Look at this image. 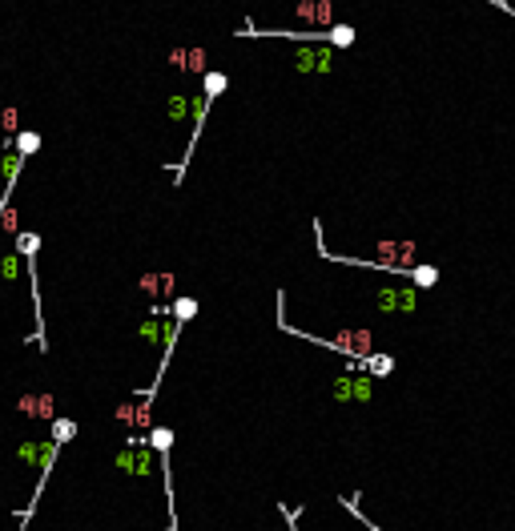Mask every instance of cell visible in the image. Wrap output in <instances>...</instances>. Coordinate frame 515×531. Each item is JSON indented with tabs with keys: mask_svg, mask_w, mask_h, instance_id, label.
<instances>
[{
	"mask_svg": "<svg viewBox=\"0 0 515 531\" xmlns=\"http://www.w3.org/2000/svg\"><path fill=\"white\" fill-rule=\"evenodd\" d=\"M16 254L24 257V266H29V282H32V310H36V342H41V351H48V338H45V310H41V282H36V254H41V234H32V229H16Z\"/></svg>",
	"mask_w": 515,
	"mask_h": 531,
	"instance_id": "6da1fadb",
	"label": "cell"
},
{
	"mask_svg": "<svg viewBox=\"0 0 515 531\" xmlns=\"http://www.w3.org/2000/svg\"><path fill=\"white\" fill-rule=\"evenodd\" d=\"M161 374H165V370L157 367V378L145 386V390H137V402H121V406L113 411V418H117L121 427H129L133 434L149 431V418H153V395H157V386H161Z\"/></svg>",
	"mask_w": 515,
	"mask_h": 531,
	"instance_id": "7a4b0ae2",
	"label": "cell"
},
{
	"mask_svg": "<svg viewBox=\"0 0 515 531\" xmlns=\"http://www.w3.org/2000/svg\"><path fill=\"white\" fill-rule=\"evenodd\" d=\"M334 64H338V48L322 45V41L302 45L294 52V73H302V77H326V73H334Z\"/></svg>",
	"mask_w": 515,
	"mask_h": 531,
	"instance_id": "3957f363",
	"label": "cell"
},
{
	"mask_svg": "<svg viewBox=\"0 0 515 531\" xmlns=\"http://www.w3.org/2000/svg\"><path fill=\"white\" fill-rule=\"evenodd\" d=\"M113 467L125 471V475H149V467H153V447L145 443V434H129L125 447L113 455Z\"/></svg>",
	"mask_w": 515,
	"mask_h": 531,
	"instance_id": "277c9868",
	"label": "cell"
},
{
	"mask_svg": "<svg viewBox=\"0 0 515 531\" xmlns=\"http://www.w3.org/2000/svg\"><path fill=\"white\" fill-rule=\"evenodd\" d=\"M370 302L383 314H415L418 298H415V286H374Z\"/></svg>",
	"mask_w": 515,
	"mask_h": 531,
	"instance_id": "5b68a950",
	"label": "cell"
},
{
	"mask_svg": "<svg viewBox=\"0 0 515 531\" xmlns=\"http://www.w3.org/2000/svg\"><path fill=\"white\" fill-rule=\"evenodd\" d=\"M169 69L181 73V77H202L209 69V48L202 45H177L169 48Z\"/></svg>",
	"mask_w": 515,
	"mask_h": 531,
	"instance_id": "8992f818",
	"label": "cell"
},
{
	"mask_svg": "<svg viewBox=\"0 0 515 531\" xmlns=\"http://www.w3.org/2000/svg\"><path fill=\"white\" fill-rule=\"evenodd\" d=\"M294 20H302L306 29H330V24H338V4L334 0H298Z\"/></svg>",
	"mask_w": 515,
	"mask_h": 531,
	"instance_id": "52a82bcc",
	"label": "cell"
},
{
	"mask_svg": "<svg viewBox=\"0 0 515 531\" xmlns=\"http://www.w3.org/2000/svg\"><path fill=\"white\" fill-rule=\"evenodd\" d=\"M330 390H334V399H338V402H370V374H367V370L338 374Z\"/></svg>",
	"mask_w": 515,
	"mask_h": 531,
	"instance_id": "ba28073f",
	"label": "cell"
},
{
	"mask_svg": "<svg viewBox=\"0 0 515 531\" xmlns=\"http://www.w3.org/2000/svg\"><path fill=\"white\" fill-rule=\"evenodd\" d=\"M141 294H149V298H157V302H169L177 294V274L169 270H157V274H141Z\"/></svg>",
	"mask_w": 515,
	"mask_h": 531,
	"instance_id": "9c48e42d",
	"label": "cell"
},
{
	"mask_svg": "<svg viewBox=\"0 0 515 531\" xmlns=\"http://www.w3.org/2000/svg\"><path fill=\"white\" fill-rule=\"evenodd\" d=\"M57 402H52V395L48 390H32V395H20L16 399V411L20 415H29V418H45V423H52L57 418V411H52Z\"/></svg>",
	"mask_w": 515,
	"mask_h": 531,
	"instance_id": "30bf717a",
	"label": "cell"
},
{
	"mask_svg": "<svg viewBox=\"0 0 515 531\" xmlns=\"http://www.w3.org/2000/svg\"><path fill=\"white\" fill-rule=\"evenodd\" d=\"M351 367L354 370H367L370 378H386V374L395 370V358H390V354H374V351H370L367 358H351Z\"/></svg>",
	"mask_w": 515,
	"mask_h": 531,
	"instance_id": "8fae6325",
	"label": "cell"
},
{
	"mask_svg": "<svg viewBox=\"0 0 515 531\" xmlns=\"http://www.w3.org/2000/svg\"><path fill=\"white\" fill-rule=\"evenodd\" d=\"M197 310H202V302H197L193 294H174V298H169V310H165V314H169L174 322H181V326H185V322L197 318Z\"/></svg>",
	"mask_w": 515,
	"mask_h": 531,
	"instance_id": "7c38bea8",
	"label": "cell"
},
{
	"mask_svg": "<svg viewBox=\"0 0 515 531\" xmlns=\"http://www.w3.org/2000/svg\"><path fill=\"white\" fill-rule=\"evenodd\" d=\"M225 89H230V73H225V69H206V73H202V93H206L209 101H218Z\"/></svg>",
	"mask_w": 515,
	"mask_h": 531,
	"instance_id": "4fadbf2b",
	"label": "cell"
},
{
	"mask_svg": "<svg viewBox=\"0 0 515 531\" xmlns=\"http://www.w3.org/2000/svg\"><path fill=\"white\" fill-rule=\"evenodd\" d=\"M41 141H45V137H41L36 129H16V133H13V149H16V153H20L24 161H29L32 153L41 149Z\"/></svg>",
	"mask_w": 515,
	"mask_h": 531,
	"instance_id": "5bb4252c",
	"label": "cell"
},
{
	"mask_svg": "<svg viewBox=\"0 0 515 531\" xmlns=\"http://www.w3.org/2000/svg\"><path fill=\"white\" fill-rule=\"evenodd\" d=\"M77 431H80V427H77V418L57 415L52 423H48V439H52V443H61V447L69 443V439H77Z\"/></svg>",
	"mask_w": 515,
	"mask_h": 531,
	"instance_id": "9a60e30c",
	"label": "cell"
},
{
	"mask_svg": "<svg viewBox=\"0 0 515 531\" xmlns=\"http://www.w3.org/2000/svg\"><path fill=\"white\" fill-rule=\"evenodd\" d=\"M358 41V32H354V24H330L326 29V45H334L338 52H346V48Z\"/></svg>",
	"mask_w": 515,
	"mask_h": 531,
	"instance_id": "2e32d148",
	"label": "cell"
},
{
	"mask_svg": "<svg viewBox=\"0 0 515 531\" xmlns=\"http://www.w3.org/2000/svg\"><path fill=\"white\" fill-rule=\"evenodd\" d=\"M190 109H193V93H181V89H177L169 101H165V113H169V121H185V117H190Z\"/></svg>",
	"mask_w": 515,
	"mask_h": 531,
	"instance_id": "e0dca14e",
	"label": "cell"
},
{
	"mask_svg": "<svg viewBox=\"0 0 515 531\" xmlns=\"http://www.w3.org/2000/svg\"><path fill=\"white\" fill-rule=\"evenodd\" d=\"M407 282H411V286H435V282H439V266H411V278H407Z\"/></svg>",
	"mask_w": 515,
	"mask_h": 531,
	"instance_id": "ac0fdd59",
	"label": "cell"
},
{
	"mask_svg": "<svg viewBox=\"0 0 515 531\" xmlns=\"http://www.w3.org/2000/svg\"><path fill=\"white\" fill-rule=\"evenodd\" d=\"M16 129H20V113H16V105H0V137H13Z\"/></svg>",
	"mask_w": 515,
	"mask_h": 531,
	"instance_id": "d6986e66",
	"label": "cell"
},
{
	"mask_svg": "<svg viewBox=\"0 0 515 531\" xmlns=\"http://www.w3.org/2000/svg\"><path fill=\"white\" fill-rule=\"evenodd\" d=\"M0 282H16V254L0 250Z\"/></svg>",
	"mask_w": 515,
	"mask_h": 531,
	"instance_id": "ffe728a7",
	"label": "cell"
},
{
	"mask_svg": "<svg viewBox=\"0 0 515 531\" xmlns=\"http://www.w3.org/2000/svg\"><path fill=\"white\" fill-rule=\"evenodd\" d=\"M0 229H4V234H16V209H13V201L4 206V218H0Z\"/></svg>",
	"mask_w": 515,
	"mask_h": 531,
	"instance_id": "44dd1931",
	"label": "cell"
},
{
	"mask_svg": "<svg viewBox=\"0 0 515 531\" xmlns=\"http://www.w3.org/2000/svg\"><path fill=\"white\" fill-rule=\"evenodd\" d=\"M491 4H495L499 13H507V16H515V8H512V0H491Z\"/></svg>",
	"mask_w": 515,
	"mask_h": 531,
	"instance_id": "7402d4cb",
	"label": "cell"
},
{
	"mask_svg": "<svg viewBox=\"0 0 515 531\" xmlns=\"http://www.w3.org/2000/svg\"><path fill=\"white\" fill-rule=\"evenodd\" d=\"M8 201H13V190H4V193H0V218H4V206H8Z\"/></svg>",
	"mask_w": 515,
	"mask_h": 531,
	"instance_id": "603a6c76",
	"label": "cell"
}]
</instances>
